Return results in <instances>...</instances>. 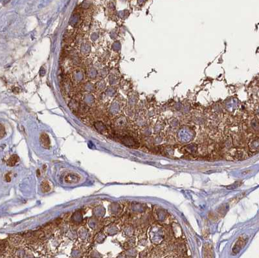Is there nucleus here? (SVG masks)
Listing matches in <instances>:
<instances>
[{"label":"nucleus","instance_id":"nucleus-3","mask_svg":"<svg viewBox=\"0 0 259 258\" xmlns=\"http://www.w3.org/2000/svg\"><path fill=\"white\" fill-rule=\"evenodd\" d=\"M41 190L43 193H47L51 190L50 184L46 181H43V183L41 184Z\"/></svg>","mask_w":259,"mask_h":258},{"label":"nucleus","instance_id":"nucleus-2","mask_svg":"<svg viewBox=\"0 0 259 258\" xmlns=\"http://www.w3.org/2000/svg\"><path fill=\"white\" fill-rule=\"evenodd\" d=\"M40 144L42 147H44L45 149H49L50 147L51 142L50 139H49V136L45 133H41L40 136Z\"/></svg>","mask_w":259,"mask_h":258},{"label":"nucleus","instance_id":"nucleus-5","mask_svg":"<svg viewBox=\"0 0 259 258\" xmlns=\"http://www.w3.org/2000/svg\"><path fill=\"white\" fill-rule=\"evenodd\" d=\"M18 161V157L17 155H13L9 159L8 162H7V164H8L9 166H14L16 164Z\"/></svg>","mask_w":259,"mask_h":258},{"label":"nucleus","instance_id":"nucleus-4","mask_svg":"<svg viewBox=\"0 0 259 258\" xmlns=\"http://www.w3.org/2000/svg\"><path fill=\"white\" fill-rule=\"evenodd\" d=\"M246 244V241H245V240H243V239H242V238H240V239H239V240L237 242V243H236V245L234 246V248H233V251L234 252H235L236 251V250H238V252L241 249V248L242 247V246Z\"/></svg>","mask_w":259,"mask_h":258},{"label":"nucleus","instance_id":"nucleus-1","mask_svg":"<svg viewBox=\"0 0 259 258\" xmlns=\"http://www.w3.org/2000/svg\"><path fill=\"white\" fill-rule=\"evenodd\" d=\"M80 180H81V177H80V175L77 173H68L67 175L65 176L64 178L65 182L67 183H70V184L77 183L80 181Z\"/></svg>","mask_w":259,"mask_h":258},{"label":"nucleus","instance_id":"nucleus-6","mask_svg":"<svg viewBox=\"0 0 259 258\" xmlns=\"http://www.w3.org/2000/svg\"><path fill=\"white\" fill-rule=\"evenodd\" d=\"M5 135V131H4V128L1 125V138H3V136Z\"/></svg>","mask_w":259,"mask_h":258},{"label":"nucleus","instance_id":"nucleus-7","mask_svg":"<svg viewBox=\"0 0 259 258\" xmlns=\"http://www.w3.org/2000/svg\"><path fill=\"white\" fill-rule=\"evenodd\" d=\"M5 179H6V181H7V182H10V181L11 179H10V173H7V175H6V176H5Z\"/></svg>","mask_w":259,"mask_h":258}]
</instances>
